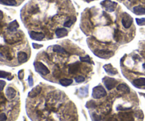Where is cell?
Masks as SVG:
<instances>
[{"label":"cell","instance_id":"1","mask_svg":"<svg viewBox=\"0 0 145 121\" xmlns=\"http://www.w3.org/2000/svg\"><path fill=\"white\" fill-rule=\"evenodd\" d=\"M106 92L103 87L101 86H97L93 89V93L92 96L94 98H101L106 96Z\"/></svg>","mask_w":145,"mask_h":121},{"label":"cell","instance_id":"2","mask_svg":"<svg viewBox=\"0 0 145 121\" xmlns=\"http://www.w3.org/2000/svg\"><path fill=\"white\" fill-rule=\"evenodd\" d=\"M34 67L38 73L41 74L42 75H47L50 73V70L47 68V67L45 66L43 63L39 62H34Z\"/></svg>","mask_w":145,"mask_h":121},{"label":"cell","instance_id":"3","mask_svg":"<svg viewBox=\"0 0 145 121\" xmlns=\"http://www.w3.org/2000/svg\"><path fill=\"white\" fill-rule=\"evenodd\" d=\"M101 4L109 12H114V10L117 7V3L112 2L111 0H104L103 2L101 3Z\"/></svg>","mask_w":145,"mask_h":121},{"label":"cell","instance_id":"4","mask_svg":"<svg viewBox=\"0 0 145 121\" xmlns=\"http://www.w3.org/2000/svg\"><path fill=\"white\" fill-rule=\"evenodd\" d=\"M103 80L105 86H106V87L108 90L113 89L117 85V84H118V82L115 79H113V78L105 77L103 78Z\"/></svg>","mask_w":145,"mask_h":121},{"label":"cell","instance_id":"5","mask_svg":"<svg viewBox=\"0 0 145 121\" xmlns=\"http://www.w3.org/2000/svg\"><path fill=\"white\" fill-rule=\"evenodd\" d=\"M96 56L101 57V58H103V59H108L111 57L113 55V53L111 51H108V50H96L94 52Z\"/></svg>","mask_w":145,"mask_h":121},{"label":"cell","instance_id":"6","mask_svg":"<svg viewBox=\"0 0 145 121\" xmlns=\"http://www.w3.org/2000/svg\"><path fill=\"white\" fill-rule=\"evenodd\" d=\"M132 22H133V19L131 16L127 13H124L122 18V23L123 26L125 28H129L132 24Z\"/></svg>","mask_w":145,"mask_h":121},{"label":"cell","instance_id":"7","mask_svg":"<svg viewBox=\"0 0 145 121\" xmlns=\"http://www.w3.org/2000/svg\"><path fill=\"white\" fill-rule=\"evenodd\" d=\"M30 37L36 41H42L45 38V35L42 33L36 32V31H31L30 32Z\"/></svg>","mask_w":145,"mask_h":121},{"label":"cell","instance_id":"8","mask_svg":"<svg viewBox=\"0 0 145 121\" xmlns=\"http://www.w3.org/2000/svg\"><path fill=\"white\" fill-rule=\"evenodd\" d=\"M69 67V73L74 74H76L77 72L79 71V63H74V64H70L68 65Z\"/></svg>","mask_w":145,"mask_h":121},{"label":"cell","instance_id":"9","mask_svg":"<svg viewBox=\"0 0 145 121\" xmlns=\"http://www.w3.org/2000/svg\"><path fill=\"white\" fill-rule=\"evenodd\" d=\"M41 92V87L40 86H37L35 88L32 89L31 91L28 93V96L30 98H35L38 95L40 94Z\"/></svg>","mask_w":145,"mask_h":121},{"label":"cell","instance_id":"10","mask_svg":"<svg viewBox=\"0 0 145 121\" xmlns=\"http://www.w3.org/2000/svg\"><path fill=\"white\" fill-rule=\"evenodd\" d=\"M6 95L9 99H13L16 95V90L12 87H8L6 90Z\"/></svg>","mask_w":145,"mask_h":121},{"label":"cell","instance_id":"11","mask_svg":"<svg viewBox=\"0 0 145 121\" xmlns=\"http://www.w3.org/2000/svg\"><path fill=\"white\" fill-rule=\"evenodd\" d=\"M117 90L123 92V93H125V94H129L130 92V89L128 87V86L125 84H120L118 85L117 87Z\"/></svg>","mask_w":145,"mask_h":121},{"label":"cell","instance_id":"12","mask_svg":"<svg viewBox=\"0 0 145 121\" xmlns=\"http://www.w3.org/2000/svg\"><path fill=\"white\" fill-rule=\"evenodd\" d=\"M17 58H18V61L19 63H23L27 61L28 56L26 53H23V52H20L18 53L17 55Z\"/></svg>","mask_w":145,"mask_h":121},{"label":"cell","instance_id":"13","mask_svg":"<svg viewBox=\"0 0 145 121\" xmlns=\"http://www.w3.org/2000/svg\"><path fill=\"white\" fill-rule=\"evenodd\" d=\"M104 69L106 72L107 73H108L109 74H116L118 73V72L116 70V69H114L111 64H107V65H104Z\"/></svg>","mask_w":145,"mask_h":121},{"label":"cell","instance_id":"14","mask_svg":"<svg viewBox=\"0 0 145 121\" xmlns=\"http://www.w3.org/2000/svg\"><path fill=\"white\" fill-rule=\"evenodd\" d=\"M67 33H68V32L65 28H58L55 31V34H56L57 38H62V37L66 36Z\"/></svg>","mask_w":145,"mask_h":121},{"label":"cell","instance_id":"15","mask_svg":"<svg viewBox=\"0 0 145 121\" xmlns=\"http://www.w3.org/2000/svg\"><path fill=\"white\" fill-rule=\"evenodd\" d=\"M133 84L137 87L145 86V78H139L134 79L133 81Z\"/></svg>","mask_w":145,"mask_h":121},{"label":"cell","instance_id":"16","mask_svg":"<svg viewBox=\"0 0 145 121\" xmlns=\"http://www.w3.org/2000/svg\"><path fill=\"white\" fill-rule=\"evenodd\" d=\"M133 12L137 15H143L145 14V9L140 6L134 7L133 8Z\"/></svg>","mask_w":145,"mask_h":121},{"label":"cell","instance_id":"17","mask_svg":"<svg viewBox=\"0 0 145 121\" xmlns=\"http://www.w3.org/2000/svg\"><path fill=\"white\" fill-rule=\"evenodd\" d=\"M18 26H19V25H18V22L16 21H14L9 23V25L8 26V29H9L10 31L14 32V31H15L18 28Z\"/></svg>","mask_w":145,"mask_h":121},{"label":"cell","instance_id":"18","mask_svg":"<svg viewBox=\"0 0 145 121\" xmlns=\"http://www.w3.org/2000/svg\"><path fill=\"white\" fill-rule=\"evenodd\" d=\"M0 4L7 6H16V2L15 0H0Z\"/></svg>","mask_w":145,"mask_h":121},{"label":"cell","instance_id":"19","mask_svg":"<svg viewBox=\"0 0 145 121\" xmlns=\"http://www.w3.org/2000/svg\"><path fill=\"white\" fill-rule=\"evenodd\" d=\"M73 82L72 79H62L59 80V83L60 84L64 86V87H67V86H69L70 84H72Z\"/></svg>","mask_w":145,"mask_h":121},{"label":"cell","instance_id":"20","mask_svg":"<svg viewBox=\"0 0 145 121\" xmlns=\"http://www.w3.org/2000/svg\"><path fill=\"white\" fill-rule=\"evenodd\" d=\"M53 51L55 52V53H62V54H66V53H67L66 50L59 46H54V47H53Z\"/></svg>","mask_w":145,"mask_h":121},{"label":"cell","instance_id":"21","mask_svg":"<svg viewBox=\"0 0 145 121\" xmlns=\"http://www.w3.org/2000/svg\"><path fill=\"white\" fill-rule=\"evenodd\" d=\"M3 53L4 54V56L7 59L11 60L12 59V56L11 55V53L9 51L8 48H3Z\"/></svg>","mask_w":145,"mask_h":121},{"label":"cell","instance_id":"22","mask_svg":"<svg viewBox=\"0 0 145 121\" xmlns=\"http://www.w3.org/2000/svg\"><path fill=\"white\" fill-rule=\"evenodd\" d=\"M86 106L88 108H95L96 106V105L95 102L93 100H90V101H88V103H86Z\"/></svg>","mask_w":145,"mask_h":121},{"label":"cell","instance_id":"23","mask_svg":"<svg viewBox=\"0 0 145 121\" xmlns=\"http://www.w3.org/2000/svg\"><path fill=\"white\" fill-rule=\"evenodd\" d=\"M136 22L139 26H144L145 25V18H136Z\"/></svg>","mask_w":145,"mask_h":121},{"label":"cell","instance_id":"24","mask_svg":"<svg viewBox=\"0 0 145 121\" xmlns=\"http://www.w3.org/2000/svg\"><path fill=\"white\" fill-rule=\"evenodd\" d=\"M80 60H81L82 62H88V63H90V62H91V59H90V57H89L88 55H86V57H80Z\"/></svg>","mask_w":145,"mask_h":121},{"label":"cell","instance_id":"25","mask_svg":"<svg viewBox=\"0 0 145 121\" xmlns=\"http://www.w3.org/2000/svg\"><path fill=\"white\" fill-rule=\"evenodd\" d=\"M92 118L94 121H101V117L98 115L96 114V113H93L92 114Z\"/></svg>","mask_w":145,"mask_h":121},{"label":"cell","instance_id":"26","mask_svg":"<svg viewBox=\"0 0 145 121\" xmlns=\"http://www.w3.org/2000/svg\"><path fill=\"white\" fill-rule=\"evenodd\" d=\"M74 21L72 20V19H70V20H69V21H66L65 23H64V26H65V27H70L72 25L73 23H74Z\"/></svg>","mask_w":145,"mask_h":121},{"label":"cell","instance_id":"27","mask_svg":"<svg viewBox=\"0 0 145 121\" xmlns=\"http://www.w3.org/2000/svg\"><path fill=\"white\" fill-rule=\"evenodd\" d=\"M120 34H119V31L118 30H116L115 31V33H114V38L116 40V41H120Z\"/></svg>","mask_w":145,"mask_h":121},{"label":"cell","instance_id":"28","mask_svg":"<svg viewBox=\"0 0 145 121\" xmlns=\"http://www.w3.org/2000/svg\"><path fill=\"white\" fill-rule=\"evenodd\" d=\"M84 77H82V76H79V77H77L75 78V81L77 82V83H82L84 81Z\"/></svg>","mask_w":145,"mask_h":121},{"label":"cell","instance_id":"29","mask_svg":"<svg viewBox=\"0 0 145 121\" xmlns=\"http://www.w3.org/2000/svg\"><path fill=\"white\" fill-rule=\"evenodd\" d=\"M9 75H10V73H8L6 72L0 71V78H7Z\"/></svg>","mask_w":145,"mask_h":121},{"label":"cell","instance_id":"30","mask_svg":"<svg viewBox=\"0 0 145 121\" xmlns=\"http://www.w3.org/2000/svg\"><path fill=\"white\" fill-rule=\"evenodd\" d=\"M6 102V98L2 93H0V104H2Z\"/></svg>","mask_w":145,"mask_h":121},{"label":"cell","instance_id":"31","mask_svg":"<svg viewBox=\"0 0 145 121\" xmlns=\"http://www.w3.org/2000/svg\"><path fill=\"white\" fill-rule=\"evenodd\" d=\"M7 118V115L4 113H0V121H6Z\"/></svg>","mask_w":145,"mask_h":121},{"label":"cell","instance_id":"32","mask_svg":"<svg viewBox=\"0 0 145 121\" xmlns=\"http://www.w3.org/2000/svg\"><path fill=\"white\" fill-rule=\"evenodd\" d=\"M5 85H6V82H5L4 81L0 80V90H1V91L4 89V87H5Z\"/></svg>","mask_w":145,"mask_h":121},{"label":"cell","instance_id":"33","mask_svg":"<svg viewBox=\"0 0 145 121\" xmlns=\"http://www.w3.org/2000/svg\"><path fill=\"white\" fill-rule=\"evenodd\" d=\"M28 84H29L31 87H32L33 85V79L31 76H29V77H28Z\"/></svg>","mask_w":145,"mask_h":121},{"label":"cell","instance_id":"34","mask_svg":"<svg viewBox=\"0 0 145 121\" xmlns=\"http://www.w3.org/2000/svg\"><path fill=\"white\" fill-rule=\"evenodd\" d=\"M18 78H19V79H23V70H21V71L18 72Z\"/></svg>","mask_w":145,"mask_h":121},{"label":"cell","instance_id":"35","mask_svg":"<svg viewBox=\"0 0 145 121\" xmlns=\"http://www.w3.org/2000/svg\"><path fill=\"white\" fill-rule=\"evenodd\" d=\"M33 47L34 48H36V49H38V48L43 47V46H42V45H38V44L36 43H33Z\"/></svg>","mask_w":145,"mask_h":121},{"label":"cell","instance_id":"36","mask_svg":"<svg viewBox=\"0 0 145 121\" xmlns=\"http://www.w3.org/2000/svg\"><path fill=\"white\" fill-rule=\"evenodd\" d=\"M3 18V13H2V12H1V11H0V20H1V19H2Z\"/></svg>","mask_w":145,"mask_h":121},{"label":"cell","instance_id":"37","mask_svg":"<svg viewBox=\"0 0 145 121\" xmlns=\"http://www.w3.org/2000/svg\"><path fill=\"white\" fill-rule=\"evenodd\" d=\"M86 2H92V1H94V0H86Z\"/></svg>","mask_w":145,"mask_h":121},{"label":"cell","instance_id":"38","mask_svg":"<svg viewBox=\"0 0 145 121\" xmlns=\"http://www.w3.org/2000/svg\"><path fill=\"white\" fill-rule=\"evenodd\" d=\"M142 67H143V68H144V69H145V64H143Z\"/></svg>","mask_w":145,"mask_h":121},{"label":"cell","instance_id":"39","mask_svg":"<svg viewBox=\"0 0 145 121\" xmlns=\"http://www.w3.org/2000/svg\"><path fill=\"white\" fill-rule=\"evenodd\" d=\"M120 1H121V0H120Z\"/></svg>","mask_w":145,"mask_h":121}]
</instances>
